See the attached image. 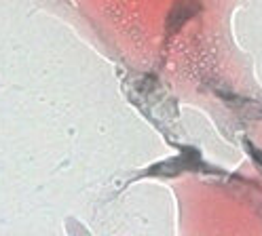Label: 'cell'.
Segmentation results:
<instances>
[{
  "instance_id": "2",
  "label": "cell",
  "mask_w": 262,
  "mask_h": 236,
  "mask_svg": "<svg viewBox=\"0 0 262 236\" xmlns=\"http://www.w3.org/2000/svg\"><path fill=\"white\" fill-rule=\"evenodd\" d=\"M260 116H262V110H260Z\"/></svg>"
},
{
  "instance_id": "1",
  "label": "cell",
  "mask_w": 262,
  "mask_h": 236,
  "mask_svg": "<svg viewBox=\"0 0 262 236\" xmlns=\"http://www.w3.org/2000/svg\"><path fill=\"white\" fill-rule=\"evenodd\" d=\"M248 150H250V154H252V156H254V158H256V160H258V162L262 164V150H258V148H254L252 144H248Z\"/></svg>"
}]
</instances>
